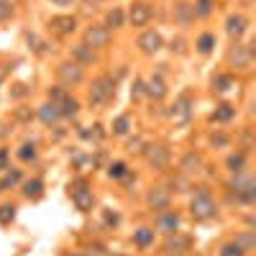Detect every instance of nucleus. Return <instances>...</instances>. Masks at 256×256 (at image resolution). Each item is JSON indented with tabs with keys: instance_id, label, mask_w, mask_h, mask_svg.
Here are the masks:
<instances>
[{
	"instance_id": "obj_1",
	"label": "nucleus",
	"mask_w": 256,
	"mask_h": 256,
	"mask_svg": "<svg viewBox=\"0 0 256 256\" xmlns=\"http://www.w3.org/2000/svg\"><path fill=\"white\" fill-rule=\"evenodd\" d=\"M215 213H218V205H215V200L210 198L205 190H200L190 200V215L195 220H210V218H215Z\"/></svg>"
},
{
	"instance_id": "obj_2",
	"label": "nucleus",
	"mask_w": 256,
	"mask_h": 256,
	"mask_svg": "<svg viewBox=\"0 0 256 256\" xmlns=\"http://www.w3.org/2000/svg\"><path fill=\"white\" fill-rule=\"evenodd\" d=\"M69 195H72V203L74 207L80 210V213H90L95 205V195L93 190H90V185L85 182V179H77V182L69 185Z\"/></svg>"
},
{
	"instance_id": "obj_3",
	"label": "nucleus",
	"mask_w": 256,
	"mask_h": 256,
	"mask_svg": "<svg viewBox=\"0 0 256 256\" xmlns=\"http://www.w3.org/2000/svg\"><path fill=\"white\" fill-rule=\"evenodd\" d=\"M113 95H115V80L110 74H102L90 87V105H105Z\"/></svg>"
},
{
	"instance_id": "obj_4",
	"label": "nucleus",
	"mask_w": 256,
	"mask_h": 256,
	"mask_svg": "<svg viewBox=\"0 0 256 256\" xmlns=\"http://www.w3.org/2000/svg\"><path fill=\"white\" fill-rule=\"evenodd\" d=\"M56 77L64 87H74L85 80V69L77 64V62H62L56 67Z\"/></svg>"
},
{
	"instance_id": "obj_5",
	"label": "nucleus",
	"mask_w": 256,
	"mask_h": 256,
	"mask_svg": "<svg viewBox=\"0 0 256 256\" xmlns=\"http://www.w3.org/2000/svg\"><path fill=\"white\" fill-rule=\"evenodd\" d=\"M146 161H149V167L156 169V172H164L169 167V149H164V146H146V152H144Z\"/></svg>"
},
{
	"instance_id": "obj_6",
	"label": "nucleus",
	"mask_w": 256,
	"mask_h": 256,
	"mask_svg": "<svg viewBox=\"0 0 256 256\" xmlns=\"http://www.w3.org/2000/svg\"><path fill=\"white\" fill-rule=\"evenodd\" d=\"M90 49H102V47H108L110 44V28H105V26H90L87 31H85V41Z\"/></svg>"
},
{
	"instance_id": "obj_7",
	"label": "nucleus",
	"mask_w": 256,
	"mask_h": 256,
	"mask_svg": "<svg viewBox=\"0 0 256 256\" xmlns=\"http://www.w3.org/2000/svg\"><path fill=\"white\" fill-rule=\"evenodd\" d=\"M152 16H154V10H152V5H149L146 0H136V3L131 5V13H128L131 26H146L149 21H152Z\"/></svg>"
},
{
	"instance_id": "obj_8",
	"label": "nucleus",
	"mask_w": 256,
	"mask_h": 256,
	"mask_svg": "<svg viewBox=\"0 0 256 256\" xmlns=\"http://www.w3.org/2000/svg\"><path fill=\"white\" fill-rule=\"evenodd\" d=\"M169 200H172V195H169L167 187H152V190H149V195H146L149 207H152V210H159V213L169 207Z\"/></svg>"
},
{
	"instance_id": "obj_9",
	"label": "nucleus",
	"mask_w": 256,
	"mask_h": 256,
	"mask_svg": "<svg viewBox=\"0 0 256 256\" xmlns=\"http://www.w3.org/2000/svg\"><path fill=\"white\" fill-rule=\"evenodd\" d=\"M190 246H192V238L174 231V233H169L167 244H164V251L167 254H185V251H190Z\"/></svg>"
},
{
	"instance_id": "obj_10",
	"label": "nucleus",
	"mask_w": 256,
	"mask_h": 256,
	"mask_svg": "<svg viewBox=\"0 0 256 256\" xmlns=\"http://www.w3.org/2000/svg\"><path fill=\"white\" fill-rule=\"evenodd\" d=\"M169 115H172V120L177 126H187V120H190V115H192V108H190V98L187 95H182L174 105H172V110H169Z\"/></svg>"
},
{
	"instance_id": "obj_11",
	"label": "nucleus",
	"mask_w": 256,
	"mask_h": 256,
	"mask_svg": "<svg viewBox=\"0 0 256 256\" xmlns=\"http://www.w3.org/2000/svg\"><path fill=\"white\" fill-rule=\"evenodd\" d=\"M228 62H231V67L246 69L251 64V49L244 47V44H236V47H231V51H228Z\"/></svg>"
},
{
	"instance_id": "obj_12",
	"label": "nucleus",
	"mask_w": 256,
	"mask_h": 256,
	"mask_svg": "<svg viewBox=\"0 0 256 256\" xmlns=\"http://www.w3.org/2000/svg\"><path fill=\"white\" fill-rule=\"evenodd\" d=\"M49 28L56 36H69L74 28H77V18H74V16H54L49 21Z\"/></svg>"
},
{
	"instance_id": "obj_13",
	"label": "nucleus",
	"mask_w": 256,
	"mask_h": 256,
	"mask_svg": "<svg viewBox=\"0 0 256 256\" xmlns=\"http://www.w3.org/2000/svg\"><path fill=\"white\" fill-rule=\"evenodd\" d=\"M179 228V215L174 213V210H161V215L156 218V231L161 233H174Z\"/></svg>"
},
{
	"instance_id": "obj_14",
	"label": "nucleus",
	"mask_w": 256,
	"mask_h": 256,
	"mask_svg": "<svg viewBox=\"0 0 256 256\" xmlns=\"http://www.w3.org/2000/svg\"><path fill=\"white\" fill-rule=\"evenodd\" d=\"M246 26H249V21L241 16V13H233V16L225 18V31H228L231 39H241V36H244L246 34Z\"/></svg>"
},
{
	"instance_id": "obj_15",
	"label": "nucleus",
	"mask_w": 256,
	"mask_h": 256,
	"mask_svg": "<svg viewBox=\"0 0 256 256\" xmlns=\"http://www.w3.org/2000/svg\"><path fill=\"white\" fill-rule=\"evenodd\" d=\"M161 36L156 34V31H146V34H141L139 36V49L144 51V54H156L159 49H161Z\"/></svg>"
},
{
	"instance_id": "obj_16",
	"label": "nucleus",
	"mask_w": 256,
	"mask_h": 256,
	"mask_svg": "<svg viewBox=\"0 0 256 256\" xmlns=\"http://www.w3.org/2000/svg\"><path fill=\"white\" fill-rule=\"evenodd\" d=\"M203 169V156L200 154H195V152H190V154H185L182 156V161H179V174H198Z\"/></svg>"
},
{
	"instance_id": "obj_17",
	"label": "nucleus",
	"mask_w": 256,
	"mask_h": 256,
	"mask_svg": "<svg viewBox=\"0 0 256 256\" xmlns=\"http://www.w3.org/2000/svg\"><path fill=\"white\" fill-rule=\"evenodd\" d=\"M95 59H98L95 51L90 49L87 44H74V47H72V62H77L80 67H82V64H93Z\"/></svg>"
},
{
	"instance_id": "obj_18",
	"label": "nucleus",
	"mask_w": 256,
	"mask_h": 256,
	"mask_svg": "<svg viewBox=\"0 0 256 256\" xmlns=\"http://www.w3.org/2000/svg\"><path fill=\"white\" fill-rule=\"evenodd\" d=\"M39 118H41L44 126H54L56 120L62 118V110H59L56 102H44L41 108H39Z\"/></svg>"
},
{
	"instance_id": "obj_19",
	"label": "nucleus",
	"mask_w": 256,
	"mask_h": 256,
	"mask_svg": "<svg viewBox=\"0 0 256 256\" xmlns=\"http://www.w3.org/2000/svg\"><path fill=\"white\" fill-rule=\"evenodd\" d=\"M195 18V10L190 3H185V0H179V3H174V21L179 26H190Z\"/></svg>"
},
{
	"instance_id": "obj_20",
	"label": "nucleus",
	"mask_w": 256,
	"mask_h": 256,
	"mask_svg": "<svg viewBox=\"0 0 256 256\" xmlns=\"http://www.w3.org/2000/svg\"><path fill=\"white\" fill-rule=\"evenodd\" d=\"M144 85H146V95L154 98V100H161L164 95H167V85H164V80L159 77V74H156V77H152L149 82H144Z\"/></svg>"
},
{
	"instance_id": "obj_21",
	"label": "nucleus",
	"mask_w": 256,
	"mask_h": 256,
	"mask_svg": "<svg viewBox=\"0 0 256 256\" xmlns=\"http://www.w3.org/2000/svg\"><path fill=\"white\" fill-rule=\"evenodd\" d=\"M233 115H236V108L231 102H220L218 108L213 110V120H218V123H228Z\"/></svg>"
},
{
	"instance_id": "obj_22",
	"label": "nucleus",
	"mask_w": 256,
	"mask_h": 256,
	"mask_svg": "<svg viewBox=\"0 0 256 256\" xmlns=\"http://www.w3.org/2000/svg\"><path fill=\"white\" fill-rule=\"evenodd\" d=\"M23 195L31 200H39L44 195V182L41 179H28V182H23Z\"/></svg>"
},
{
	"instance_id": "obj_23",
	"label": "nucleus",
	"mask_w": 256,
	"mask_h": 256,
	"mask_svg": "<svg viewBox=\"0 0 256 256\" xmlns=\"http://www.w3.org/2000/svg\"><path fill=\"white\" fill-rule=\"evenodd\" d=\"M59 110H62V118H74V115L80 113V102L67 95L62 102H59Z\"/></svg>"
},
{
	"instance_id": "obj_24",
	"label": "nucleus",
	"mask_w": 256,
	"mask_h": 256,
	"mask_svg": "<svg viewBox=\"0 0 256 256\" xmlns=\"http://www.w3.org/2000/svg\"><path fill=\"white\" fill-rule=\"evenodd\" d=\"M225 164H228V169H231L233 174H241V172L246 169V154H244V152H238V154H231V156H228V161H225Z\"/></svg>"
},
{
	"instance_id": "obj_25",
	"label": "nucleus",
	"mask_w": 256,
	"mask_h": 256,
	"mask_svg": "<svg viewBox=\"0 0 256 256\" xmlns=\"http://www.w3.org/2000/svg\"><path fill=\"white\" fill-rule=\"evenodd\" d=\"M133 244H136V246H152V244H154V231H152V228L133 231Z\"/></svg>"
},
{
	"instance_id": "obj_26",
	"label": "nucleus",
	"mask_w": 256,
	"mask_h": 256,
	"mask_svg": "<svg viewBox=\"0 0 256 256\" xmlns=\"http://www.w3.org/2000/svg\"><path fill=\"white\" fill-rule=\"evenodd\" d=\"M123 21H126L123 10L113 8V10H108V16H105V28H120V26H123Z\"/></svg>"
},
{
	"instance_id": "obj_27",
	"label": "nucleus",
	"mask_w": 256,
	"mask_h": 256,
	"mask_svg": "<svg viewBox=\"0 0 256 256\" xmlns=\"http://www.w3.org/2000/svg\"><path fill=\"white\" fill-rule=\"evenodd\" d=\"M195 47H198L200 54H210V51H213V47H215V36H213V34H203Z\"/></svg>"
},
{
	"instance_id": "obj_28",
	"label": "nucleus",
	"mask_w": 256,
	"mask_h": 256,
	"mask_svg": "<svg viewBox=\"0 0 256 256\" xmlns=\"http://www.w3.org/2000/svg\"><path fill=\"white\" fill-rule=\"evenodd\" d=\"M213 0H198V3L192 5V10H195V16H200V18H207L210 13H213Z\"/></svg>"
},
{
	"instance_id": "obj_29",
	"label": "nucleus",
	"mask_w": 256,
	"mask_h": 256,
	"mask_svg": "<svg viewBox=\"0 0 256 256\" xmlns=\"http://www.w3.org/2000/svg\"><path fill=\"white\" fill-rule=\"evenodd\" d=\"M128 131H131V118L128 115L115 118V123H113V133H115V136H126Z\"/></svg>"
},
{
	"instance_id": "obj_30",
	"label": "nucleus",
	"mask_w": 256,
	"mask_h": 256,
	"mask_svg": "<svg viewBox=\"0 0 256 256\" xmlns=\"http://www.w3.org/2000/svg\"><path fill=\"white\" fill-rule=\"evenodd\" d=\"M21 182V172L18 169H13V172H8L3 179H0V192H5L8 187H13V185H18Z\"/></svg>"
},
{
	"instance_id": "obj_31",
	"label": "nucleus",
	"mask_w": 256,
	"mask_h": 256,
	"mask_svg": "<svg viewBox=\"0 0 256 256\" xmlns=\"http://www.w3.org/2000/svg\"><path fill=\"white\" fill-rule=\"evenodd\" d=\"M231 85H233V80L228 77V74H218V77L213 80V90H215V93H228Z\"/></svg>"
},
{
	"instance_id": "obj_32",
	"label": "nucleus",
	"mask_w": 256,
	"mask_h": 256,
	"mask_svg": "<svg viewBox=\"0 0 256 256\" xmlns=\"http://www.w3.org/2000/svg\"><path fill=\"white\" fill-rule=\"evenodd\" d=\"M128 174V167L123 161H113L110 167H108V177H113V179H120V177H126Z\"/></svg>"
},
{
	"instance_id": "obj_33",
	"label": "nucleus",
	"mask_w": 256,
	"mask_h": 256,
	"mask_svg": "<svg viewBox=\"0 0 256 256\" xmlns=\"http://www.w3.org/2000/svg\"><path fill=\"white\" fill-rule=\"evenodd\" d=\"M126 149H128L131 154H144V152H146V141H144L141 136H136V139H131V141L126 144Z\"/></svg>"
},
{
	"instance_id": "obj_34",
	"label": "nucleus",
	"mask_w": 256,
	"mask_h": 256,
	"mask_svg": "<svg viewBox=\"0 0 256 256\" xmlns=\"http://www.w3.org/2000/svg\"><path fill=\"white\" fill-rule=\"evenodd\" d=\"M13 218H16V207L13 205H0V223L8 225V223H13Z\"/></svg>"
},
{
	"instance_id": "obj_35",
	"label": "nucleus",
	"mask_w": 256,
	"mask_h": 256,
	"mask_svg": "<svg viewBox=\"0 0 256 256\" xmlns=\"http://www.w3.org/2000/svg\"><path fill=\"white\" fill-rule=\"evenodd\" d=\"M18 156H21L23 161H34V159H36V146H34V144H23L21 152H18Z\"/></svg>"
},
{
	"instance_id": "obj_36",
	"label": "nucleus",
	"mask_w": 256,
	"mask_h": 256,
	"mask_svg": "<svg viewBox=\"0 0 256 256\" xmlns=\"http://www.w3.org/2000/svg\"><path fill=\"white\" fill-rule=\"evenodd\" d=\"M220 256H246V251L241 249L238 244H225V246L220 249Z\"/></svg>"
},
{
	"instance_id": "obj_37",
	"label": "nucleus",
	"mask_w": 256,
	"mask_h": 256,
	"mask_svg": "<svg viewBox=\"0 0 256 256\" xmlns=\"http://www.w3.org/2000/svg\"><path fill=\"white\" fill-rule=\"evenodd\" d=\"M64 98H67V90H64V87H51V90H49V100H51V102L59 105Z\"/></svg>"
},
{
	"instance_id": "obj_38",
	"label": "nucleus",
	"mask_w": 256,
	"mask_h": 256,
	"mask_svg": "<svg viewBox=\"0 0 256 256\" xmlns=\"http://www.w3.org/2000/svg\"><path fill=\"white\" fill-rule=\"evenodd\" d=\"M146 95V85H144V80H136V82H133V90H131V98H144Z\"/></svg>"
},
{
	"instance_id": "obj_39",
	"label": "nucleus",
	"mask_w": 256,
	"mask_h": 256,
	"mask_svg": "<svg viewBox=\"0 0 256 256\" xmlns=\"http://www.w3.org/2000/svg\"><path fill=\"white\" fill-rule=\"evenodd\" d=\"M82 139H87V141H100V139H102L100 126H95L93 131H82Z\"/></svg>"
},
{
	"instance_id": "obj_40",
	"label": "nucleus",
	"mask_w": 256,
	"mask_h": 256,
	"mask_svg": "<svg viewBox=\"0 0 256 256\" xmlns=\"http://www.w3.org/2000/svg\"><path fill=\"white\" fill-rule=\"evenodd\" d=\"M236 244H238L241 249H244V251H249V249L254 246V236H251V233H246V236H241V238L236 241Z\"/></svg>"
},
{
	"instance_id": "obj_41",
	"label": "nucleus",
	"mask_w": 256,
	"mask_h": 256,
	"mask_svg": "<svg viewBox=\"0 0 256 256\" xmlns=\"http://www.w3.org/2000/svg\"><path fill=\"white\" fill-rule=\"evenodd\" d=\"M28 44H34L31 49H34L36 54H44V41H41L39 36H28Z\"/></svg>"
},
{
	"instance_id": "obj_42",
	"label": "nucleus",
	"mask_w": 256,
	"mask_h": 256,
	"mask_svg": "<svg viewBox=\"0 0 256 256\" xmlns=\"http://www.w3.org/2000/svg\"><path fill=\"white\" fill-rule=\"evenodd\" d=\"M210 144H213V146H220V149H223V146H228V139H225L223 133H215V136H210Z\"/></svg>"
},
{
	"instance_id": "obj_43",
	"label": "nucleus",
	"mask_w": 256,
	"mask_h": 256,
	"mask_svg": "<svg viewBox=\"0 0 256 256\" xmlns=\"http://www.w3.org/2000/svg\"><path fill=\"white\" fill-rule=\"evenodd\" d=\"M118 223H120L118 213H105V225H118Z\"/></svg>"
},
{
	"instance_id": "obj_44",
	"label": "nucleus",
	"mask_w": 256,
	"mask_h": 256,
	"mask_svg": "<svg viewBox=\"0 0 256 256\" xmlns=\"http://www.w3.org/2000/svg\"><path fill=\"white\" fill-rule=\"evenodd\" d=\"M16 115H18V120H31V118H34V113H31V110H26V108H18V110H16Z\"/></svg>"
},
{
	"instance_id": "obj_45",
	"label": "nucleus",
	"mask_w": 256,
	"mask_h": 256,
	"mask_svg": "<svg viewBox=\"0 0 256 256\" xmlns=\"http://www.w3.org/2000/svg\"><path fill=\"white\" fill-rule=\"evenodd\" d=\"M8 167V149H0V169Z\"/></svg>"
},
{
	"instance_id": "obj_46",
	"label": "nucleus",
	"mask_w": 256,
	"mask_h": 256,
	"mask_svg": "<svg viewBox=\"0 0 256 256\" xmlns=\"http://www.w3.org/2000/svg\"><path fill=\"white\" fill-rule=\"evenodd\" d=\"M13 95H16V98H23V95H28V87H26V85H16V90H13Z\"/></svg>"
},
{
	"instance_id": "obj_47",
	"label": "nucleus",
	"mask_w": 256,
	"mask_h": 256,
	"mask_svg": "<svg viewBox=\"0 0 256 256\" xmlns=\"http://www.w3.org/2000/svg\"><path fill=\"white\" fill-rule=\"evenodd\" d=\"M51 3H54V5H59V8H67V5H72V3H74V0H51Z\"/></svg>"
},
{
	"instance_id": "obj_48",
	"label": "nucleus",
	"mask_w": 256,
	"mask_h": 256,
	"mask_svg": "<svg viewBox=\"0 0 256 256\" xmlns=\"http://www.w3.org/2000/svg\"><path fill=\"white\" fill-rule=\"evenodd\" d=\"M172 44H177V54L185 51V41H182V39H177V41H172Z\"/></svg>"
},
{
	"instance_id": "obj_49",
	"label": "nucleus",
	"mask_w": 256,
	"mask_h": 256,
	"mask_svg": "<svg viewBox=\"0 0 256 256\" xmlns=\"http://www.w3.org/2000/svg\"><path fill=\"white\" fill-rule=\"evenodd\" d=\"M5 74H8V69H5L3 64H0V82H3V80H5Z\"/></svg>"
},
{
	"instance_id": "obj_50",
	"label": "nucleus",
	"mask_w": 256,
	"mask_h": 256,
	"mask_svg": "<svg viewBox=\"0 0 256 256\" xmlns=\"http://www.w3.org/2000/svg\"><path fill=\"white\" fill-rule=\"evenodd\" d=\"M10 3V0H0V8H3V5H8Z\"/></svg>"
},
{
	"instance_id": "obj_51",
	"label": "nucleus",
	"mask_w": 256,
	"mask_h": 256,
	"mask_svg": "<svg viewBox=\"0 0 256 256\" xmlns=\"http://www.w3.org/2000/svg\"><path fill=\"white\" fill-rule=\"evenodd\" d=\"M241 3H244V5H251V3H254V0H241Z\"/></svg>"
},
{
	"instance_id": "obj_52",
	"label": "nucleus",
	"mask_w": 256,
	"mask_h": 256,
	"mask_svg": "<svg viewBox=\"0 0 256 256\" xmlns=\"http://www.w3.org/2000/svg\"><path fill=\"white\" fill-rule=\"evenodd\" d=\"M113 256H126V254H113Z\"/></svg>"
}]
</instances>
